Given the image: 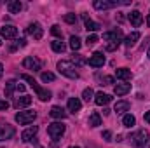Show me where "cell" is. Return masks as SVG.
<instances>
[{
	"instance_id": "cell-34",
	"label": "cell",
	"mask_w": 150,
	"mask_h": 148,
	"mask_svg": "<svg viewBox=\"0 0 150 148\" xmlns=\"http://www.w3.org/2000/svg\"><path fill=\"white\" fill-rule=\"evenodd\" d=\"M96 42H98V35H94V33H91V35L87 37V40H86V44H87V45H94Z\"/></svg>"
},
{
	"instance_id": "cell-31",
	"label": "cell",
	"mask_w": 150,
	"mask_h": 148,
	"mask_svg": "<svg viewBox=\"0 0 150 148\" xmlns=\"http://www.w3.org/2000/svg\"><path fill=\"white\" fill-rule=\"evenodd\" d=\"M93 96H94V92H93V89H84V92H82V98L86 99V101H91L93 99Z\"/></svg>"
},
{
	"instance_id": "cell-30",
	"label": "cell",
	"mask_w": 150,
	"mask_h": 148,
	"mask_svg": "<svg viewBox=\"0 0 150 148\" xmlns=\"http://www.w3.org/2000/svg\"><path fill=\"white\" fill-rule=\"evenodd\" d=\"M51 33H52V35H56L58 40H61V38H63V32H61V28H59L58 25H54V26L51 28Z\"/></svg>"
},
{
	"instance_id": "cell-20",
	"label": "cell",
	"mask_w": 150,
	"mask_h": 148,
	"mask_svg": "<svg viewBox=\"0 0 150 148\" xmlns=\"http://www.w3.org/2000/svg\"><path fill=\"white\" fill-rule=\"evenodd\" d=\"M82 18H84V26H86V30H87V32H96V30H100V28H101L98 23H94L93 19H89L86 14H84Z\"/></svg>"
},
{
	"instance_id": "cell-29",
	"label": "cell",
	"mask_w": 150,
	"mask_h": 148,
	"mask_svg": "<svg viewBox=\"0 0 150 148\" xmlns=\"http://www.w3.org/2000/svg\"><path fill=\"white\" fill-rule=\"evenodd\" d=\"M134 122H136V118H134L133 115H124V118H122L124 127H133V125H134Z\"/></svg>"
},
{
	"instance_id": "cell-39",
	"label": "cell",
	"mask_w": 150,
	"mask_h": 148,
	"mask_svg": "<svg viewBox=\"0 0 150 148\" xmlns=\"http://www.w3.org/2000/svg\"><path fill=\"white\" fill-rule=\"evenodd\" d=\"M16 91H19V92H25V85H23V84H18Z\"/></svg>"
},
{
	"instance_id": "cell-16",
	"label": "cell",
	"mask_w": 150,
	"mask_h": 148,
	"mask_svg": "<svg viewBox=\"0 0 150 148\" xmlns=\"http://www.w3.org/2000/svg\"><path fill=\"white\" fill-rule=\"evenodd\" d=\"M32 105V96H21V98H18L16 101H14V106L18 108V110H21V108H26V106H30Z\"/></svg>"
},
{
	"instance_id": "cell-1",
	"label": "cell",
	"mask_w": 150,
	"mask_h": 148,
	"mask_svg": "<svg viewBox=\"0 0 150 148\" xmlns=\"http://www.w3.org/2000/svg\"><path fill=\"white\" fill-rule=\"evenodd\" d=\"M21 78H23V80H26V82H28V84L32 85V89H33V91L37 92V98L40 99V101H49V99H51V92H49L47 89L40 87L37 82H35V78H33V77H30V75L25 73V75H21Z\"/></svg>"
},
{
	"instance_id": "cell-42",
	"label": "cell",
	"mask_w": 150,
	"mask_h": 148,
	"mask_svg": "<svg viewBox=\"0 0 150 148\" xmlns=\"http://www.w3.org/2000/svg\"><path fill=\"white\" fill-rule=\"evenodd\" d=\"M147 25L150 26V12H149V16H147Z\"/></svg>"
},
{
	"instance_id": "cell-41",
	"label": "cell",
	"mask_w": 150,
	"mask_h": 148,
	"mask_svg": "<svg viewBox=\"0 0 150 148\" xmlns=\"http://www.w3.org/2000/svg\"><path fill=\"white\" fill-rule=\"evenodd\" d=\"M2 73H4V66H2V63H0V78H2Z\"/></svg>"
},
{
	"instance_id": "cell-8",
	"label": "cell",
	"mask_w": 150,
	"mask_h": 148,
	"mask_svg": "<svg viewBox=\"0 0 150 148\" xmlns=\"http://www.w3.org/2000/svg\"><path fill=\"white\" fill-rule=\"evenodd\" d=\"M89 66H93V68H100V66H103L105 65V56H103V52H94L91 58H89Z\"/></svg>"
},
{
	"instance_id": "cell-9",
	"label": "cell",
	"mask_w": 150,
	"mask_h": 148,
	"mask_svg": "<svg viewBox=\"0 0 150 148\" xmlns=\"http://www.w3.org/2000/svg\"><path fill=\"white\" fill-rule=\"evenodd\" d=\"M28 33L35 38V40H40V38L44 37V28L40 26V23H32L28 26Z\"/></svg>"
},
{
	"instance_id": "cell-27",
	"label": "cell",
	"mask_w": 150,
	"mask_h": 148,
	"mask_svg": "<svg viewBox=\"0 0 150 148\" xmlns=\"http://www.w3.org/2000/svg\"><path fill=\"white\" fill-rule=\"evenodd\" d=\"M51 47H52L54 52H65V44L61 40H52L51 42Z\"/></svg>"
},
{
	"instance_id": "cell-32",
	"label": "cell",
	"mask_w": 150,
	"mask_h": 148,
	"mask_svg": "<svg viewBox=\"0 0 150 148\" xmlns=\"http://www.w3.org/2000/svg\"><path fill=\"white\" fill-rule=\"evenodd\" d=\"M65 21H67L68 25H75V23H77V16H75V14H65Z\"/></svg>"
},
{
	"instance_id": "cell-28",
	"label": "cell",
	"mask_w": 150,
	"mask_h": 148,
	"mask_svg": "<svg viewBox=\"0 0 150 148\" xmlns=\"http://www.w3.org/2000/svg\"><path fill=\"white\" fill-rule=\"evenodd\" d=\"M70 47H72L74 51H79V49L82 47V42H80V38L77 37V35H72V37H70Z\"/></svg>"
},
{
	"instance_id": "cell-25",
	"label": "cell",
	"mask_w": 150,
	"mask_h": 148,
	"mask_svg": "<svg viewBox=\"0 0 150 148\" xmlns=\"http://www.w3.org/2000/svg\"><path fill=\"white\" fill-rule=\"evenodd\" d=\"M16 87H18V82H16V80H9V82L5 84V96H7V98H11Z\"/></svg>"
},
{
	"instance_id": "cell-37",
	"label": "cell",
	"mask_w": 150,
	"mask_h": 148,
	"mask_svg": "<svg viewBox=\"0 0 150 148\" xmlns=\"http://www.w3.org/2000/svg\"><path fill=\"white\" fill-rule=\"evenodd\" d=\"M101 82H103V85H110V84H113V77H103Z\"/></svg>"
},
{
	"instance_id": "cell-12",
	"label": "cell",
	"mask_w": 150,
	"mask_h": 148,
	"mask_svg": "<svg viewBox=\"0 0 150 148\" xmlns=\"http://www.w3.org/2000/svg\"><path fill=\"white\" fill-rule=\"evenodd\" d=\"M12 136H14V127H12V125H9V124L0 125V141L9 140V138H12Z\"/></svg>"
},
{
	"instance_id": "cell-11",
	"label": "cell",
	"mask_w": 150,
	"mask_h": 148,
	"mask_svg": "<svg viewBox=\"0 0 150 148\" xmlns=\"http://www.w3.org/2000/svg\"><path fill=\"white\" fill-rule=\"evenodd\" d=\"M110 101H112V96H110V94H105V92L94 94V103H96L98 106H105V105H108Z\"/></svg>"
},
{
	"instance_id": "cell-35",
	"label": "cell",
	"mask_w": 150,
	"mask_h": 148,
	"mask_svg": "<svg viewBox=\"0 0 150 148\" xmlns=\"http://www.w3.org/2000/svg\"><path fill=\"white\" fill-rule=\"evenodd\" d=\"M72 63L82 65V63H84V59H82V56H80V54H74V58H72Z\"/></svg>"
},
{
	"instance_id": "cell-17",
	"label": "cell",
	"mask_w": 150,
	"mask_h": 148,
	"mask_svg": "<svg viewBox=\"0 0 150 148\" xmlns=\"http://www.w3.org/2000/svg\"><path fill=\"white\" fill-rule=\"evenodd\" d=\"M80 108H82V103L79 98H68V111L77 113V111H80Z\"/></svg>"
},
{
	"instance_id": "cell-13",
	"label": "cell",
	"mask_w": 150,
	"mask_h": 148,
	"mask_svg": "<svg viewBox=\"0 0 150 148\" xmlns=\"http://www.w3.org/2000/svg\"><path fill=\"white\" fill-rule=\"evenodd\" d=\"M2 37L4 38H16L18 35V28L16 26H12V25H5V26H2Z\"/></svg>"
},
{
	"instance_id": "cell-33",
	"label": "cell",
	"mask_w": 150,
	"mask_h": 148,
	"mask_svg": "<svg viewBox=\"0 0 150 148\" xmlns=\"http://www.w3.org/2000/svg\"><path fill=\"white\" fill-rule=\"evenodd\" d=\"M40 77H42V80H44V82H52V80L56 78L54 75H52V73H49V72H44V73L40 75Z\"/></svg>"
},
{
	"instance_id": "cell-6",
	"label": "cell",
	"mask_w": 150,
	"mask_h": 148,
	"mask_svg": "<svg viewBox=\"0 0 150 148\" xmlns=\"http://www.w3.org/2000/svg\"><path fill=\"white\" fill-rule=\"evenodd\" d=\"M65 124H61V122H54V124H49V127H47V134L52 138V140H59L63 134H65Z\"/></svg>"
},
{
	"instance_id": "cell-24",
	"label": "cell",
	"mask_w": 150,
	"mask_h": 148,
	"mask_svg": "<svg viewBox=\"0 0 150 148\" xmlns=\"http://www.w3.org/2000/svg\"><path fill=\"white\" fill-rule=\"evenodd\" d=\"M127 110H129V101H117L113 106V111H117V113H122Z\"/></svg>"
},
{
	"instance_id": "cell-40",
	"label": "cell",
	"mask_w": 150,
	"mask_h": 148,
	"mask_svg": "<svg viewBox=\"0 0 150 148\" xmlns=\"http://www.w3.org/2000/svg\"><path fill=\"white\" fill-rule=\"evenodd\" d=\"M145 122L150 124V111H145Z\"/></svg>"
},
{
	"instance_id": "cell-43",
	"label": "cell",
	"mask_w": 150,
	"mask_h": 148,
	"mask_svg": "<svg viewBox=\"0 0 150 148\" xmlns=\"http://www.w3.org/2000/svg\"><path fill=\"white\" fill-rule=\"evenodd\" d=\"M149 58H150V49H149Z\"/></svg>"
},
{
	"instance_id": "cell-36",
	"label": "cell",
	"mask_w": 150,
	"mask_h": 148,
	"mask_svg": "<svg viewBox=\"0 0 150 148\" xmlns=\"http://www.w3.org/2000/svg\"><path fill=\"white\" fill-rule=\"evenodd\" d=\"M101 138H103L105 141H112V132H110V131H103Z\"/></svg>"
},
{
	"instance_id": "cell-5",
	"label": "cell",
	"mask_w": 150,
	"mask_h": 148,
	"mask_svg": "<svg viewBox=\"0 0 150 148\" xmlns=\"http://www.w3.org/2000/svg\"><path fill=\"white\" fill-rule=\"evenodd\" d=\"M35 118H37V113H35L33 110H25V111L16 113V122H18V124H21V125L32 124Z\"/></svg>"
},
{
	"instance_id": "cell-22",
	"label": "cell",
	"mask_w": 150,
	"mask_h": 148,
	"mask_svg": "<svg viewBox=\"0 0 150 148\" xmlns=\"http://www.w3.org/2000/svg\"><path fill=\"white\" fill-rule=\"evenodd\" d=\"M140 37H142V35H140L138 32H133V33H129V35L126 37V40H124L126 47H133V45H134V44L140 40Z\"/></svg>"
},
{
	"instance_id": "cell-2",
	"label": "cell",
	"mask_w": 150,
	"mask_h": 148,
	"mask_svg": "<svg viewBox=\"0 0 150 148\" xmlns=\"http://www.w3.org/2000/svg\"><path fill=\"white\" fill-rule=\"evenodd\" d=\"M103 40H107V51H115L119 47V44L122 42V32L120 30H113V32H107L103 33Z\"/></svg>"
},
{
	"instance_id": "cell-14",
	"label": "cell",
	"mask_w": 150,
	"mask_h": 148,
	"mask_svg": "<svg viewBox=\"0 0 150 148\" xmlns=\"http://www.w3.org/2000/svg\"><path fill=\"white\" fill-rule=\"evenodd\" d=\"M38 132V127L37 125H32V127H28L26 131H23V134H21V140L25 141V143H28V141H32L33 138H35V134Z\"/></svg>"
},
{
	"instance_id": "cell-23",
	"label": "cell",
	"mask_w": 150,
	"mask_h": 148,
	"mask_svg": "<svg viewBox=\"0 0 150 148\" xmlns=\"http://www.w3.org/2000/svg\"><path fill=\"white\" fill-rule=\"evenodd\" d=\"M21 7H23V5H21L19 0H11V2L7 4V11H9L11 14H18V12L21 11Z\"/></svg>"
},
{
	"instance_id": "cell-44",
	"label": "cell",
	"mask_w": 150,
	"mask_h": 148,
	"mask_svg": "<svg viewBox=\"0 0 150 148\" xmlns=\"http://www.w3.org/2000/svg\"><path fill=\"white\" fill-rule=\"evenodd\" d=\"M70 148H79V147H70Z\"/></svg>"
},
{
	"instance_id": "cell-7",
	"label": "cell",
	"mask_w": 150,
	"mask_h": 148,
	"mask_svg": "<svg viewBox=\"0 0 150 148\" xmlns=\"http://www.w3.org/2000/svg\"><path fill=\"white\" fill-rule=\"evenodd\" d=\"M23 66L26 68V70H33V72H38L40 68H42V63L35 59V58H32V56H28V58H25L23 59Z\"/></svg>"
},
{
	"instance_id": "cell-10",
	"label": "cell",
	"mask_w": 150,
	"mask_h": 148,
	"mask_svg": "<svg viewBox=\"0 0 150 148\" xmlns=\"http://www.w3.org/2000/svg\"><path fill=\"white\" fill-rule=\"evenodd\" d=\"M127 18H129V21H131V25H133V26H136V28H138V26H142V23H143V16H142V12H140V11H131Z\"/></svg>"
},
{
	"instance_id": "cell-21",
	"label": "cell",
	"mask_w": 150,
	"mask_h": 148,
	"mask_svg": "<svg viewBox=\"0 0 150 148\" xmlns=\"http://www.w3.org/2000/svg\"><path fill=\"white\" fill-rule=\"evenodd\" d=\"M131 91V84H117L115 87H113V92L117 94V96H124V94H127Z\"/></svg>"
},
{
	"instance_id": "cell-19",
	"label": "cell",
	"mask_w": 150,
	"mask_h": 148,
	"mask_svg": "<svg viewBox=\"0 0 150 148\" xmlns=\"http://www.w3.org/2000/svg\"><path fill=\"white\" fill-rule=\"evenodd\" d=\"M49 115H51L52 118H61V120H63V118H67V115H68V113L63 110L61 106H52L51 111H49Z\"/></svg>"
},
{
	"instance_id": "cell-38",
	"label": "cell",
	"mask_w": 150,
	"mask_h": 148,
	"mask_svg": "<svg viewBox=\"0 0 150 148\" xmlns=\"http://www.w3.org/2000/svg\"><path fill=\"white\" fill-rule=\"evenodd\" d=\"M7 108H9V103H7V101H0V111L7 110Z\"/></svg>"
},
{
	"instance_id": "cell-15",
	"label": "cell",
	"mask_w": 150,
	"mask_h": 148,
	"mask_svg": "<svg viewBox=\"0 0 150 148\" xmlns=\"http://www.w3.org/2000/svg\"><path fill=\"white\" fill-rule=\"evenodd\" d=\"M94 9L98 11H107V9H112L117 5V2H108V0H94Z\"/></svg>"
},
{
	"instance_id": "cell-3",
	"label": "cell",
	"mask_w": 150,
	"mask_h": 148,
	"mask_svg": "<svg viewBox=\"0 0 150 148\" xmlns=\"http://www.w3.org/2000/svg\"><path fill=\"white\" fill-rule=\"evenodd\" d=\"M58 70H59V73L65 75V77H68V78H79V72H77V66H75L72 61H59L58 63Z\"/></svg>"
},
{
	"instance_id": "cell-4",
	"label": "cell",
	"mask_w": 150,
	"mask_h": 148,
	"mask_svg": "<svg viewBox=\"0 0 150 148\" xmlns=\"http://www.w3.org/2000/svg\"><path fill=\"white\" fill-rule=\"evenodd\" d=\"M149 132L145 131V129H142V131H136V132H133L131 136H129V141H131V145L133 147H138V148H142V147H145L147 143H149Z\"/></svg>"
},
{
	"instance_id": "cell-18",
	"label": "cell",
	"mask_w": 150,
	"mask_h": 148,
	"mask_svg": "<svg viewBox=\"0 0 150 148\" xmlns=\"http://www.w3.org/2000/svg\"><path fill=\"white\" fill-rule=\"evenodd\" d=\"M117 78H120V80H124V82H131V78H133V73H131V70H127V68H119L117 72Z\"/></svg>"
},
{
	"instance_id": "cell-26",
	"label": "cell",
	"mask_w": 150,
	"mask_h": 148,
	"mask_svg": "<svg viewBox=\"0 0 150 148\" xmlns=\"http://www.w3.org/2000/svg\"><path fill=\"white\" fill-rule=\"evenodd\" d=\"M89 125L91 127H98V125H101V117H100V113H91V117H89Z\"/></svg>"
},
{
	"instance_id": "cell-45",
	"label": "cell",
	"mask_w": 150,
	"mask_h": 148,
	"mask_svg": "<svg viewBox=\"0 0 150 148\" xmlns=\"http://www.w3.org/2000/svg\"><path fill=\"white\" fill-rule=\"evenodd\" d=\"M0 45H2V42H0Z\"/></svg>"
}]
</instances>
